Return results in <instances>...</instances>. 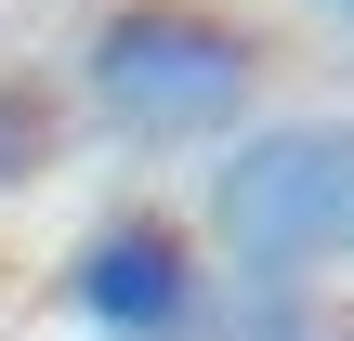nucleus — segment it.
Wrapping results in <instances>:
<instances>
[{
	"instance_id": "nucleus-1",
	"label": "nucleus",
	"mask_w": 354,
	"mask_h": 341,
	"mask_svg": "<svg viewBox=\"0 0 354 341\" xmlns=\"http://www.w3.org/2000/svg\"><path fill=\"white\" fill-rule=\"evenodd\" d=\"M210 263L250 302H315L354 276V118H263L210 158Z\"/></svg>"
},
{
	"instance_id": "nucleus-2",
	"label": "nucleus",
	"mask_w": 354,
	"mask_h": 341,
	"mask_svg": "<svg viewBox=\"0 0 354 341\" xmlns=\"http://www.w3.org/2000/svg\"><path fill=\"white\" fill-rule=\"evenodd\" d=\"M79 105L118 145H236L263 105V26L223 0H105L79 39Z\"/></svg>"
},
{
	"instance_id": "nucleus-3",
	"label": "nucleus",
	"mask_w": 354,
	"mask_h": 341,
	"mask_svg": "<svg viewBox=\"0 0 354 341\" xmlns=\"http://www.w3.org/2000/svg\"><path fill=\"white\" fill-rule=\"evenodd\" d=\"M66 315L92 341H210L223 329V276L171 210H105L66 250Z\"/></svg>"
},
{
	"instance_id": "nucleus-4",
	"label": "nucleus",
	"mask_w": 354,
	"mask_h": 341,
	"mask_svg": "<svg viewBox=\"0 0 354 341\" xmlns=\"http://www.w3.org/2000/svg\"><path fill=\"white\" fill-rule=\"evenodd\" d=\"M53 158H66V105H53V79L0 66V197H26Z\"/></svg>"
},
{
	"instance_id": "nucleus-5",
	"label": "nucleus",
	"mask_w": 354,
	"mask_h": 341,
	"mask_svg": "<svg viewBox=\"0 0 354 341\" xmlns=\"http://www.w3.org/2000/svg\"><path fill=\"white\" fill-rule=\"evenodd\" d=\"M315 341H354V329H315Z\"/></svg>"
}]
</instances>
